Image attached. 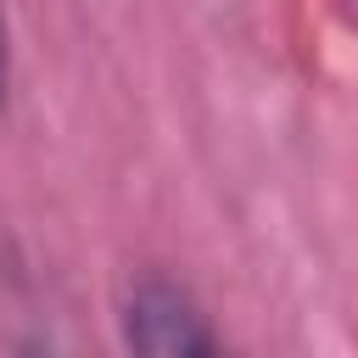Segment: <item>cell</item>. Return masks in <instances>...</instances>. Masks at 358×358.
Instances as JSON below:
<instances>
[{
	"label": "cell",
	"mask_w": 358,
	"mask_h": 358,
	"mask_svg": "<svg viewBox=\"0 0 358 358\" xmlns=\"http://www.w3.org/2000/svg\"><path fill=\"white\" fill-rule=\"evenodd\" d=\"M117 324H123V341L134 352H151V358H207L224 347L213 319L190 296V285H179L157 268L129 280V291L117 302Z\"/></svg>",
	"instance_id": "6da1fadb"
},
{
	"label": "cell",
	"mask_w": 358,
	"mask_h": 358,
	"mask_svg": "<svg viewBox=\"0 0 358 358\" xmlns=\"http://www.w3.org/2000/svg\"><path fill=\"white\" fill-rule=\"evenodd\" d=\"M11 95V22H6V0H0V112Z\"/></svg>",
	"instance_id": "7a4b0ae2"
}]
</instances>
